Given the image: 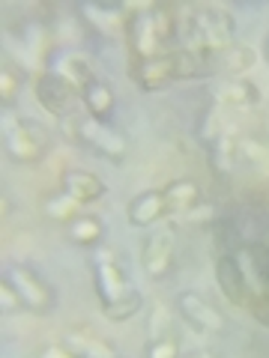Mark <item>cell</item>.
<instances>
[{
	"label": "cell",
	"instance_id": "cell-14",
	"mask_svg": "<svg viewBox=\"0 0 269 358\" xmlns=\"http://www.w3.org/2000/svg\"><path fill=\"white\" fill-rule=\"evenodd\" d=\"M216 99L221 105H233V108H254L261 105V90H257L249 78H221L216 87Z\"/></svg>",
	"mask_w": 269,
	"mask_h": 358
},
{
	"label": "cell",
	"instance_id": "cell-10",
	"mask_svg": "<svg viewBox=\"0 0 269 358\" xmlns=\"http://www.w3.org/2000/svg\"><path fill=\"white\" fill-rule=\"evenodd\" d=\"M48 72L63 78L69 87L75 90H84L90 81H96L93 78V69H90V63L81 51H54L51 54V63H48Z\"/></svg>",
	"mask_w": 269,
	"mask_h": 358
},
{
	"label": "cell",
	"instance_id": "cell-7",
	"mask_svg": "<svg viewBox=\"0 0 269 358\" xmlns=\"http://www.w3.org/2000/svg\"><path fill=\"white\" fill-rule=\"evenodd\" d=\"M36 99H39V105L48 110V114L66 117L72 110V105H75V87H69L57 75L42 72L36 78Z\"/></svg>",
	"mask_w": 269,
	"mask_h": 358
},
{
	"label": "cell",
	"instance_id": "cell-18",
	"mask_svg": "<svg viewBox=\"0 0 269 358\" xmlns=\"http://www.w3.org/2000/svg\"><path fill=\"white\" fill-rule=\"evenodd\" d=\"M219 284L224 289L233 305H242L245 301V278H242V268L240 263H233L230 257H221L219 260Z\"/></svg>",
	"mask_w": 269,
	"mask_h": 358
},
{
	"label": "cell",
	"instance_id": "cell-25",
	"mask_svg": "<svg viewBox=\"0 0 269 358\" xmlns=\"http://www.w3.org/2000/svg\"><path fill=\"white\" fill-rule=\"evenodd\" d=\"M0 308H4L6 313H13V310H18V308H25V305H21V299H18V293H15V289L9 287L6 281L0 284Z\"/></svg>",
	"mask_w": 269,
	"mask_h": 358
},
{
	"label": "cell",
	"instance_id": "cell-20",
	"mask_svg": "<svg viewBox=\"0 0 269 358\" xmlns=\"http://www.w3.org/2000/svg\"><path fill=\"white\" fill-rule=\"evenodd\" d=\"M45 215L54 218V221H66V224H72L78 215H81V203H78L75 197H69L66 192H57V194H51V197H45Z\"/></svg>",
	"mask_w": 269,
	"mask_h": 358
},
{
	"label": "cell",
	"instance_id": "cell-8",
	"mask_svg": "<svg viewBox=\"0 0 269 358\" xmlns=\"http://www.w3.org/2000/svg\"><path fill=\"white\" fill-rule=\"evenodd\" d=\"M132 78L138 81L144 90H159L165 84H171L179 78V66H177V51L162 54V57H150V60H134V72Z\"/></svg>",
	"mask_w": 269,
	"mask_h": 358
},
{
	"label": "cell",
	"instance_id": "cell-3",
	"mask_svg": "<svg viewBox=\"0 0 269 358\" xmlns=\"http://www.w3.org/2000/svg\"><path fill=\"white\" fill-rule=\"evenodd\" d=\"M4 147L6 155L18 164H36L48 150V134L36 122L21 120L15 110L4 108Z\"/></svg>",
	"mask_w": 269,
	"mask_h": 358
},
{
	"label": "cell",
	"instance_id": "cell-27",
	"mask_svg": "<svg viewBox=\"0 0 269 358\" xmlns=\"http://www.w3.org/2000/svg\"><path fill=\"white\" fill-rule=\"evenodd\" d=\"M266 60H269V36H266Z\"/></svg>",
	"mask_w": 269,
	"mask_h": 358
},
{
	"label": "cell",
	"instance_id": "cell-21",
	"mask_svg": "<svg viewBox=\"0 0 269 358\" xmlns=\"http://www.w3.org/2000/svg\"><path fill=\"white\" fill-rule=\"evenodd\" d=\"M102 236H105V227L96 215H78L69 224V239L78 245H96V242H102Z\"/></svg>",
	"mask_w": 269,
	"mask_h": 358
},
{
	"label": "cell",
	"instance_id": "cell-9",
	"mask_svg": "<svg viewBox=\"0 0 269 358\" xmlns=\"http://www.w3.org/2000/svg\"><path fill=\"white\" fill-rule=\"evenodd\" d=\"M177 308L179 313L192 322V326L198 331H207V334H216L224 329V317L209 305V301L204 296H198V293H179L177 299Z\"/></svg>",
	"mask_w": 269,
	"mask_h": 358
},
{
	"label": "cell",
	"instance_id": "cell-4",
	"mask_svg": "<svg viewBox=\"0 0 269 358\" xmlns=\"http://www.w3.org/2000/svg\"><path fill=\"white\" fill-rule=\"evenodd\" d=\"M195 21H192V33H188V51H224L233 45L237 27L228 9L219 6H207V9H195Z\"/></svg>",
	"mask_w": 269,
	"mask_h": 358
},
{
	"label": "cell",
	"instance_id": "cell-24",
	"mask_svg": "<svg viewBox=\"0 0 269 358\" xmlns=\"http://www.w3.org/2000/svg\"><path fill=\"white\" fill-rule=\"evenodd\" d=\"M15 93H18V78H15V72L4 69V75H0V96H4V105L13 102Z\"/></svg>",
	"mask_w": 269,
	"mask_h": 358
},
{
	"label": "cell",
	"instance_id": "cell-2",
	"mask_svg": "<svg viewBox=\"0 0 269 358\" xmlns=\"http://www.w3.org/2000/svg\"><path fill=\"white\" fill-rule=\"evenodd\" d=\"M174 13L171 9H159V6H144L138 15L129 21V36H132V48L138 54V60H150V57H162L167 54V39L174 36Z\"/></svg>",
	"mask_w": 269,
	"mask_h": 358
},
{
	"label": "cell",
	"instance_id": "cell-15",
	"mask_svg": "<svg viewBox=\"0 0 269 358\" xmlns=\"http://www.w3.org/2000/svg\"><path fill=\"white\" fill-rule=\"evenodd\" d=\"M81 102L87 108V114L99 120V122H108L111 114H114V108H117V96H114V90H111L105 81H90L84 90H81Z\"/></svg>",
	"mask_w": 269,
	"mask_h": 358
},
{
	"label": "cell",
	"instance_id": "cell-17",
	"mask_svg": "<svg viewBox=\"0 0 269 358\" xmlns=\"http://www.w3.org/2000/svg\"><path fill=\"white\" fill-rule=\"evenodd\" d=\"M63 346L75 358H120L114 346L105 343L102 338H93L90 331H69L63 338Z\"/></svg>",
	"mask_w": 269,
	"mask_h": 358
},
{
	"label": "cell",
	"instance_id": "cell-16",
	"mask_svg": "<svg viewBox=\"0 0 269 358\" xmlns=\"http://www.w3.org/2000/svg\"><path fill=\"white\" fill-rule=\"evenodd\" d=\"M167 212V200L165 192H141L138 197L129 203V221L134 227H150Z\"/></svg>",
	"mask_w": 269,
	"mask_h": 358
},
{
	"label": "cell",
	"instance_id": "cell-22",
	"mask_svg": "<svg viewBox=\"0 0 269 358\" xmlns=\"http://www.w3.org/2000/svg\"><path fill=\"white\" fill-rule=\"evenodd\" d=\"M81 13L93 21V24L99 27V30H114L117 24H123V13H126V9L123 6H84Z\"/></svg>",
	"mask_w": 269,
	"mask_h": 358
},
{
	"label": "cell",
	"instance_id": "cell-5",
	"mask_svg": "<svg viewBox=\"0 0 269 358\" xmlns=\"http://www.w3.org/2000/svg\"><path fill=\"white\" fill-rule=\"evenodd\" d=\"M4 281L18 293L21 305L30 308L33 313H48L54 308V301H57L54 293H51V287L27 266H6L4 268Z\"/></svg>",
	"mask_w": 269,
	"mask_h": 358
},
{
	"label": "cell",
	"instance_id": "cell-26",
	"mask_svg": "<svg viewBox=\"0 0 269 358\" xmlns=\"http://www.w3.org/2000/svg\"><path fill=\"white\" fill-rule=\"evenodd\" d=\"M42 358H75V355L60 343V346H48V350L42 352Z\"/></svg>",
	"mask_w": 269,
	"mask_h": 358
},
{
	"label": "cell",
	"instance_id": "cell-6",
	"mask_svg": "<svg viewBox=\"0 0 269 358\" xmlns=\"http://www.w3.org/2000/svg\"><path fill=\"white\" fill-rule=\"evenodd\" d=\"M72 126H75V138L87 143L90 150H96L99 155H105L111 162L126 159V138L117 134L108 122H99L93 117H78V120H72Z\"/></svg>",
	"mask_w": 269,
	"mask_h": 358
},
{
	"label": "cell",
	"instance_id": "cell-28",
	"mask_svg": "<svg viewBox=\"0 0 269 358\" xmlns=\"http://www.w3.org/2000/svg\"><path fill=\"white\" fill-rule=\"evenodd\" d=\"M188 358H200V355H188Z\"/></svg>",
	"mask_w": 269,
	"mask_h": 358
},
{
	"label": "cell",
	"instance_id": "cell-23",
	"mask_svg": "<svg viewBox=\"0 0 269 358\" xmlns=\"http://www.w3.org/2000/svg\"><path fill=\"white\" fill-rule=\"evenodd\" d=\"M177 341L174 338H156L147 346V358H177Z\"/></svg>",
	"mask_w": 269,
	"mask_h": 358
},
{
	"label": "cell",
	"instance_id": "cell-1",
	"mask_svg": "<svg viewBox=\"0 0 269 358\" xmlns=\"http://www.w3.org/2000/svg\"><path fill=\"white\" fill-rule=\"evenodd\" d=\"M96 293L102 301V310L108 320H129L141 310V293L129 284V278L120 272L117 257L111 248L96 254Z\"/></svg>",
	"mask_w": 269,
	"mask_h": 358
},
{
	"label": "cell",
	"instance_id": "cell-11",
	"mask_svg": "<svg viewBox=\"0 0 269 358\" xmlns=\"http://www.w3.org/2000/svg\"><path fill=\"white\" fill-rule=\"evenodd\" d=\"M171 266H174V236H171V230H162L156 236H150L147 245H144V268H147V275L153 281H162L171 272Z\"/></svg>",
	"mask_w": 269,
	"mask_h": 358
},
{
	"label": "cell",
	"instance_id": "cell-12",
	"mask_svg": "<svg viewBox=\"0 0 269 358\" xmlns=\"http://www.w3.org/2000/svg\"><path fill=\"white\" fill-rule=\"evenodd\" d=\"M63 192L69 197H75L78 203L84 206V203H96V200H102L108 194V185L96 173L69 167V171H63Z\"/></svg>",
	"mask_w": 269,
	"mask_h": 358
},
{
	"label": "cell",
	"instance_id": "cell-19",
	"mask_svg": "<svg viewBox=\"0 0 269 358\" xmlns=\"http://www.w3.org/2000/svg\"><path fill=\"white\" fill-rule=\"evenodd\" d=\"M198 197H200V188L195 182H188V179H179V182L165 188L167 209H174V212H192V206L198 203Z\"/></svg>",
	"mask_w": 269,
	"mask_h": 358
},
{
	"label": "cell",
	"instance_id": "cell-13",
	"mask_svg": "<svg viewBox=\"0 0 269 358\" xmlns=\"http://www.w3.org/2000/svg\"><path fill=\"white\" fill-rule=\"evenodd\" d=\"M254 60L257 57L249 45H230L224 51H209V69L224 72V78H242V72H249Z\"/></svg>",
	"mask_w": 269,
	"mask_h": 358
}]
</instances>
